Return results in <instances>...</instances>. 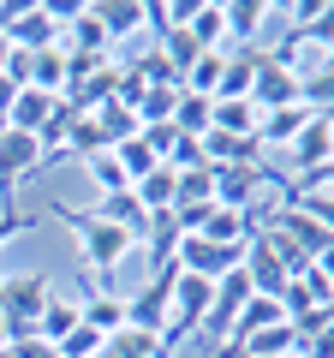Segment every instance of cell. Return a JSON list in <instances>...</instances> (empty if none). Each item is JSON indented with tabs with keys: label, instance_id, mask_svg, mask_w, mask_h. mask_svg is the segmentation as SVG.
Masks as SVG:
<instances>
[{
	"label": "cell",
	"instance_id": "d6986e66",
	"mask_svg": "<svg viewBox=\"0 0 334 358\" xmlns=\"http://www.w3.org/2000/svg\"><path fill=\"white\" fill-rule=\"evenodd\" d=\"M78 310H84V322H90L96 334H119L126 329V299H114V293H84Z\"/></svg>",
	"mask_w": 334,
	"mask_h": 358
},
{
	"label": "cell",
	"instance_id": "836d02e7",
	"mask_svg": "<svg viewBox=\"0 0 334 358\" xmlns=\"http://www.w3.org/2000/svg\"><path fill=\"white\" fill-rule=\"evenodd\" d=\"M310 268H317L322 281H328V293H334V245H328V251H322V257H317V263H310Z\"/></svg>",
	"mask_w": 334,
	"mask_h": 358
},
{
	"label": "cell",
	"instance_id": "60d3db41",
	"mask_svg": "<svg viewBox=\"0 0 334 358\" xmlns=\"http://www.w3.org/2000/svg\"><path fill=\"white\" fill-rule=\"evenodd\" d=\"M0 203H6V197H0Z\"/></svg>",
	"mask_w": 334,
	"mask_h": 358
},
{
	"label": "cell",
	"instance_id": "ba28073f",
	"mask_svg": "<svg viewBox=\"0 0 334 358\" xmlns=\"http://www.w3.org/2000/svg\"><path fill=\"white\" fill-rule=\"evenodd\" d=\"M90 221H102V227H119V233H131V239L143 245V227H150V215H143V203L131 192H114V197H96L90 209H84Z\"/></svg>",
	"mask_w": 334,
	"mask_h": 358
},
{
	"label": "cell",
	"instance_id": "4dcf8cb0",
	"mask_svg": "<svg viewBox=\"0 0 334 358\" xmlns=\"http://www.w3.org/2000/svg\"><path fill=\"white\" fill-rule=\"evenodd\" d=\"M138 138H143V143H150V150H155V155H161V162H167V155H173V143H180L185 131L173 126V120H161V126H143Z\"/></svg>",
	"mask_w": 334,
	"mask_h": 358
},
{
	"label": "cell",
	"instance_id": "ffe728a7",
	"mask_svg": "<svg viewBox=\"0 0 334 358\" xmlns=\"http://www.w3.org/2000/svg\"><path fill=\"white\" fill-rule=\"evenodd\" d=\"M173 185H180V173L161 162L150 179H138V185H131V197L143 203V215H161V209H173Z\"/></svg>",
	"mask_w": 334,
	"mask_h": 358
},
{
	"label": "cell",
	"instance_id": "5bb4252c",
	"mask_svg": "<svg viewBox=\"0 0 334 358\" xmlns=\"http://www.w3.org/2000/svg\"><path fill=\"white\" fill-rule=\"evenodd\" d=\"M263 24H269V6H263V0H239V6H227V48H221V54L257 48V30Z\"/></svg>",
	"mask_w": 334,
	"mask_h": 358
},
{
	"label": "cell",
	"instance_id": "e575fe53",
	"mask_svg": "<svg viewBox=\"0 0 334 358\" xmlns=\"http://www.w3.org/2000/svg\"><path fill=\"white\" fill-rule=\"evenodd\" d=\"M6 346H13V329H6V322H0V352H6Z\"/></svg>",
	"mask_w": 334,
	"mask_h": 358
},
{
	"label": "cell",
	"instance_id": "277c9868",
	"mask_svg": "<svg viewBox=\"0 0 334 358\" xmlns=\"http://www.w3.org/2000/svg\"><path fill=\"white\" fill-rule=\"evenodd\" d=\"M269 162L257 167H215V209H257V192H269Z\"/></svg>",
	"mask_w": 334,
	"mask_h": 358
},
{
	"label": "cell",
	"instance_id": "f35d334b",
	"mask_svg": "<svg viewBox=\"0 0 334 358\" xmlns=\"http://www.w3.org/2000/svg\"><path fill=\"white\" fill-rule=\"evenodd\" d=\"M0 281H6V268H0Z\"/></svg>",
	"mask_w": 334,
	"mask_h": 358
},
{
	"label": "cell",
	"instance_id": "ab89813d",
	"mask_svg": "<svg viewBox=\"0 0 334 358\" xmlns=\"http://www.w3.org/2000/svg\"><path fill=\"white\" fill-rule=\"evenodd\" d=\"M0 358H13V352H0Z\"/></svg>",
	"mask_w": 334,
	"mask_h": 358
},
{
	"label": "cell",
	"instance_id": "2e32d148",
	"mask_svg": "<svg viewBox=\"0 0 334 358\" xmlns=\"http://www.w3.org/2000/svg\"><path fill=\"white\" fill-rule=\"evenodd\" d=\"M90 13H96V24H102L108 42H126L131 30H143V0H102Z\"/></svg>",
	"mask_w": 334,
	"mask_h": 358
},
{
	"label": "cell",
	"instance_id": "9a60e30c",
	"mask_svg": "<svg viewBox=\"0 0 334 358\" xmlns=\"http://www.w3.org/2000/svg\"><path fill=\"white\" fill-rule=\"evenodd\" d=\"M185 36H191L197 48H227V6H221V0L191 6V18H185Z\"/></svg>",
	"mask_w": 334,
	"mask_h": 358
},
{
	"label": "cell",
	"instance_id": "6da1fadb",
	"mask_svg": "<svg viewBox=\"0 0 334 358\" xmlns=\"http://www.w3.org/2000/svg\"><path fill=\"white\" fill-rule=\"evenodd\" d=\"M48 299H54V281L42 268H18V275L0 281V322L13 329V341L18 334H36V317H42Z\"/></svg>",
	"mask_w": 334,
	"mask_h": 358
},
{
	"label": "cell",
	"instance_id": "8992f818",
	"mask_svg": "<svg viewBox=\"0 0 334 358\" xmlns=\"http://www.w3.org/2000/svg\"><path fill=\"white\" fill-rule=\"evenodd\" d=\"M293 102H298V78L263 54L257 78H251V108H257V114H275V108H293Z\"/></svg>",
	"mask_w": 334,
	"mask_h": 358
},
{
	"label": "cell",
	"instance_id": "52a82bcc",
	"mask_svg": "<svg viewBox=\"0 0 334 358\" xmlns=\"http://www.w3.org/2000/svg\"><path fill=\"white\" fill-rule=\"evenodd\" d=\"M114 90H119V66L102 60V66H90V72H78L72 84H66V102H72L78 114H96V108L114 102Z\"/></svg>",
	"mask_w": 334,
	"mask_h": 358
},
{
	"label": "cell",
	"instance_id": "d590c367",
	"mask_svg": "<svg viewBox=\"0 0 334 358\" xmlns=\"http://www.w3.org/2000/svg\"><path fill=\"white\" fill-rule=\"evenodd\" d=\"M6 54H13V42H6V36H0V72H6Z\"/></svg>",
	"mask_w": 334,
	"mask_h": 358
},
{
	"label": "cell",
	"instance_id": "30bf717a",
	"mask_svg": "<svg viewBox=\"0 0 334 358\" xmlns=\"http://www.w3.org/2000/svg\"><path fill=\"white\" fill-rule=\"evenodd\" d=\"M233 352H239V358H293L298 352V329H293V322H269V329L233 341Z\"/></svg>",
	"mask_w": 334,
	"mask_h": 358
},
{
	"label": "cell",
	"instance_id": "8d00e7d4",
	"mask_svg": "<svg viewBox=\"0 0 334 358\" xmlns=\"http://www.w3.org/2000/svg\"><path fill=\"white\" fill-rule=\"evenodd\" d=\"M322 120H328V126H334V102H328V108H322Z\"/></svg>",
	"mask_w": 334,
	"mask_h": 358
},
{
	"label": "cell",
	"instance_id": "603a6c76",
	"mask_svg": "<svg viewBox=\"0 0 334 358\" xmlns=\"http://www.w3.org/2000/svg\"><path fill=\"white\" fill-rule=\"evenodd\" d=\"M221 72H227V54H221V48H209L203 60H197L191 72L180 78V90H191V96H209V102H215V90H221Z\"/></svg>",
	"mask_w": 334,
	"mask_h": 358
},
{
	"label": "cell",
	"instance_id": "83f0119b",
	"mask_svg": "<svg viewBox=\"0 0 334 358\" xmlns=\"http://www.w3.org/2000/svg\"><path fill=\"white\" fill-rule=\"evenodd\" d=\"M173 108H180V90H143L138 108H131V114H138V131H143V126H161V120H173Z\"/></svg>",
	"mask_w": 334,
	"mask_h": 358
},
{
	"label": "cell",
	"instance_id": "5b68a950",
	"mask_svg": "<svg viewBox=\"0 0 334 358\" xmlns=\"http://www.w3.org/2000/svg\"><path fill=\"white\" fill-rule=\"evenodd\" d=\"M36 167H48L36 138H24V131H0V197H13Z\"/></svg>",
	"mask_w": 334,
	"mask_h": 358
},
{
	"label": "cell",
	"instance_id": "8fae6325",
	"mask_svg": "<svg viewBox=\"0 0 334 358\" xmlns=\"http://www.w3.org/2000/svg\"><path fill=\"white\" fill-rule=\"evenodd\" d=\"M66 84H72V60H66L60 42L30 54V90H42V96H66Z\"/></svg>",
	"mask_w": 334,
	"mask_h": 358
},
{
	"label": "cell",
	"instance_id": "7402d4cb",
	"mask_svg": "<svg viewBox=\"0 0 334 358\" xmlns=\"http://www.w3.org/2000/svg\"><path fill=\"white\" fill-rule=\"evenodd\" d=\"M257 108L251 102H215V120H209V131H227V138H257Z\"/></svg>",
	"mask_w": 334,
	"mask_h": 358
},
{
	"label": "cell",
	"instance_id": "e0dca14e",
	"mask_svg": "<svg viewBox=\"0 0 334 358\" xmlns=\"http://www.w3.org/2000/svg\"><path fill=\"white\" fill-rule=\"evenodd\" d=\"M78 322H84V310H78V299H60V293H54L48 305H42V317H36V334H42L48 346H60L66 334L78 329Z\"/></svg>",
	"mask_w": 334,
	"mask_h": 358
},
{
	"label": "cell",
	"instance_id": "7c38bea8",
	"mask_svg": "<svg viewBox=\"0 0 334 358\" xmlns=\"http://www.w3.org/2000/svg\"><path fill=\"white\" fill-rule=\"evenodd\" d=\"M310 120H317V114H310L305 102H293V108H275V114H263V120H257V143H263V150H281V143H293L298 131L310 126Z\"/></svg>",
	"mask_w": 334,
	"mask_h": 358
},
{
	"label": "cell",
	"instance_id": "4316f807",
	"mask_svg": "<svg viewBox=\"0 0 334 358\" xmlns=\"http://www.w3.org/2000/svg\"><path fill=\"white\" fill-rule=\"evenodd\" d=\"M96 131H102L108 143H126V138H138V114L131 108H119V102H108V108H96Z\"/></svg>",
	"mask_w": 334,
	"mask_h": 358
},
{
	"label": "cell",
	"instance_id": "d4e9b609",
	"mask_svg": "<svg viewBox=\"0 0 334 358\" xmlns=\"http://www.w3.org/2000/svg\"><path fill=\"white\" fill-rule=\"evenodd\" d=\"M90 185H96V197H114V192H131V179H126V167H119V155L114 150H102V155H90Z\"/></svg>",
	"mask_w": 334,
	"mask_h": 358
},
{
	"label": "cell",
	"instance_id": "f546056e",
	"mask_svg": "<svg viewBox=\"0 0 334 358\" xmlns=\"http://www.w3.org/2000/svg\"><path fill=\"white\" fill-rule=\"evenodd\" d=\"M185 203H215V167H203V173H180V185H173V209Z\"/></svg>",
	"mask_w": 334,
	"mask_h": 358
},
{
	"label": "cell",
	"instance_id": "cb8c5ba5",
	"mask_svg": "<svg viewBox=\"0 0 334 358\" xmlns=\"http://www.w3.org/2000/svg\"><path fill=\"white\" fill-rule=\"evenodd\" d=\"M209 120H215V102L209 96H191V90H180V108H173V126L185 131V138H203Z\"/></svg>",
	"mask_w": 334,
	"mask_h": 358
},
{
	"label": "cell",
	"instance_id": "1f68e13d",
	"mask_svg": "<svg viewBox=\"0 0 334 358\" xmlns=\"http://www.w3.org/2000/svg\"><path fill=\"white\" fill-rule=\"evenodd\" d=\"M24 227H36V215H18L13 203H0V251H6V245H13Z\"/></svg>",
	"mask_w": 334,
	"mask_h": 358
},
{
	"label": "cell",
	"instance_id": "7a4b0ae2",
	"mask_svg": "<svg viewBox=\"0 0 334 358\" xmlns=\"http://www.w3.org/2000/svg\"><path fill=\"white\" fill-rule=\"evenodd\" d=\"M54 215L72 227V239H78V251H84V263L96 268V275H108V268H119L126 263V251L138 239L131 233H119V227H102V221H90L84 209H66V203H54Z\"/></svg>",
	"mask_w": 334,
	"mask_h": 358
},
{
	"label": "cell",
	"instance_id": "484cf974",
	"mask_svg": "<svg viewBox=\"0 0 334 358\" xmlns=\"http://www.w3.org/2000/svg\"><path fill=\"white\" fill-rule=\"evenodd\" d=\"M114 155H119V167H126V179H131V185H138V179H150L155 167H161V155H155L143 138H126V143H114Z\"/></svg>",
	"mask_w": 334,
	"mask_h": 358
},
{
	"label": "cell",
	"instance_id": "d6a6232c",
	"mask_svg": "<svg viewBox=\"0 0 334 358\" xmlns=\"http://www.w3.org/2000/svg\"><path fill=\"white\" fill-rule=\"evenodd\" d=\"M6 352H13V358H60L48 341H42V334H18V341L6 346Z\"/></svg>",
	"mask_w": 334,
	"mask_h": 358
},
{
	"label": "cell",
	"instance_id": "f1b7e54d",
	"mask_svg": "<svg viewBox=\"0 0 334 358\" xmlns=\"http://www.w3.org/2000/svg\"><path fill=\"white\" fill-rule=\"evenodd\" d=\"M102 150H114V143L96 131V120H90V114H78L72 138H66V155H72V162H90V155H102Z\"/></svg>",
	"mask_w": 334,
	"mask_h": 358
},
{
	"label": "cell",
	"instance_id": "4fadbf2b",
	"mask_svg": "<svg viewBox=\"0 0 334 358\" xmlns=\"http://www.w3.org/2000/svg\"><path fill=\"white\" fill-rule=\"evenodd\" d=\"M54 108H60V96H42V90H18V102L6 108V131H24V138H36V131L48 126Z\"/></svg>",
	"mask_w": 334,
	"mask_h": 358
},
{
	"label": "cell",
	"instance_id": "9c48e42d",
	"mask_svg": "<svg viewBox=\"0 0 334 358\" xmlns=\"http://www.w3.org/2000/svg\"><path fill=\"white\" fill-rule=\"evenodd\" d=\"M286 150H293L298 173H317V167H328V162H334V126H328V120L317 114V120H310V126L298 131L293 143H286Z\"/></svg>",
	"mask_w": 334,
	"mask_h": 358
},
{
	"label": "cell",
	"instance_id": "ac0fdd59",
	"mask_svg": "<svg viewBox=\"0 0 334 358\" xmlns=\"http://www.w3.org/2000/svg\"><path fill=\"white\" fill-rule=\"evenodd\" d=\"M180 221H173V209H161V215H150V227H143V245H150L155 268H173V251H180Z\"/></svg>",
	"mask_w": 334,
	"mask_h": 358
},
{
	"label": "cell",
	"instance_id": "44dd1931",
	"mask_svg": "<svg viewBox=\"0 0 334 358\" xmlns=\"http://www.w3.org/2000/svg\"><path fill=\"white\" fill-rule=\"evenodd\" d=\"M102 358H173V352L161 346V334H143V329H119V334H108Z\"/></svg>",
	"mask_w": 334,
	"mask_h": 358
},
{
	"label": "cell",
	"instance_id": "3957f363",
	"mask_svg": "<svg viewBox=\"0 0 334 358\" xmlns=\"http://www.w3.org/2000/svg\"><path fill=\"white\" fill-rule=\"evenodd\" d=\"M173 275H180V268H155L150 281L138 287V299H126V329H143V334H161V329H167V305H173Z\"/></svg>",
	"mask_w": 334,
	"mask_h": 358
},
{
	"label": "cell",
	"instance_id": "74e56055",
	"mask_svg": "<svg viewBox=\"0 0 334 358\" xmlns=\"http://www.w3.org/2000/svg\"><path fill=\"white\" fill-rule=\"evenodd\" d=\"M322 60H328V66H334V42H328V48H322Z\"/></svg>",
	"mask_w": 334,
	"mask_h": 358
}]
</instances>
